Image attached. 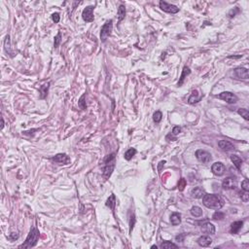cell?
Here are the masks:
<instances>
[{
  "instance_id": "6da1fadb",
  "label": "cell",
  "mask_w": 249,
  "mask_h": 249,
  "mask_svg": "<svg viewBox=\"0 0 249 249\" xmlns=\"http://www.w3.org/2000/svg\"><path fill=\"white\" fill-rule=\"evenodd\" d=\"M202 203L207 208L215 209V210H219L224 206L223 198L220 196L214 195V194H205L202 197Z\"/></svg>"
},
{
  "instance_id": "7a4b0ae2",
  "label": "cell",
  "mask_w": 249,
  "mask_h": 249,
  "mask_svg": "<svg viewBox=\"0 0 249 249\" xmlns=\"http://www.w3.org/2000/svg\"><path fill=\"white\" fill-rule=\"evenodd\" d=\"M104 166L102 167V174L105 179H108L115 168L116 165V153H112L110 155L106 156L103 160Z\"/></svg>"
},
{
  "instance_id": "3957f363",
  "label": "cell",
  "mask_w": 249,
  "mask_h": 249,
  "mask_svg": "<svg viewBox=\"0 0 249 249\" xmlns=\"http://www.w3.org/2000/svg\"><path fill=\"white\" fill-rule=\"evenodd\" d=\"M39 236H40V233H39V231L37 230V228L32 227L30 229V232H29L26 241H24L23 244L19 245V248H31V247H34L37 244Z\"/></svg>"
},
{
  "instance_id": "277c9868",
  "label": "cell",
  "mask_w": 249,
  "mask_h": 249,
  "mask_svg": "<svg viewBox=\"0 0 249 249\" xmlns=\"http://www.w3.org/2000/svg\"><path fill=\"white\" fill-rule=\"evenodd\" d=\"M113 30V21L112 19H109L106 21V23L103 24L100 30V40L101 42H105L108 37L111 35Z\"/></svg>"
},
{
  "instance_id": "5b68a950",
  "label": "cell",
  "mask_w": 249,
  "mask_h": 249,
  "mask_svg": "<svg viewBox=\"0 0 249 249\" xmlns=\"http://www.w3.org/2000/svg\"><path fill=\"white\" fill-rule=\"evenodd\" d=\"M217 97H219L220 99H222V100L226 101L227 103H230V104H235L238 100V97L235 93H233L231 92H223L220 94H218Z\"/></svg>"
},
{
  "instance_id": "8992f818",
  "label": "cell",
  "mask_w": 249,
  "mask_h": 249,
  "mask_svg": "<svg viewBox=\"0 0 249 249\" xmlns=\"http://www.w3.org/2000/svg\"><path fill=\"white\" fill-rule=\"evenodd\" d=\"M195 155H196V158L198 159V160L203 163H207L212 160L210 153H208L207 151H205V150H201V149L196 151Z\"/></svg>"
},
{
  "instance_id": "52a82bcc",
  "label": "cell",
  "mask_w": 249,
  "mask_h": 249,
  "mask_svg": "<svg viewBox=\"0 0 249 249\" xmlns=\"http://www.w3.org/2000/svg\"><path fill=\"white\" fill-rule=\"evenodd\" d=\"M51 161L58 163V165H68V163H70V158H69L66 154L59 153V154H57L54 157L51 158Z\"/></svg>"
},
{
  "instance_id": "ba28073f",
  "label": "cell",
  "mask_w": 249,
  "mask_h": 249,
  "mask_svg": "<svg viewBox=\"0 0 249 249\" xmlns=\"http://www.w3.org/2000/svg\"><path fill=\"white\" fill-rule=\"evenodd\" d=\"M160 8L163 12L168 14H176L179 12V8L173 4H169L166 1H160Z\"/></svg>"
},
{
  "instance_id": "9c48e42d",
  "label": "cell",
  "mask_w": 249,
  "mask_h": 249,
  "mask_svg": "<svg viewBox=\"0 0 249 249\" xmlns=\"http://www.w3.org/2000/svg\"><path fill=\"white\" fill-rule=\"evenodd\" d=\"M93 6H88L86 7L82 12V18L85 22L87 23H92L94 21V16H93Z\"/></svg>"
},
{
  "instance_id": "30bf717a",
  "label": "cell",
  "mask_w": 249,
  "mask_h": 249,
  "mask_svg": "<svg viewBox=\"0 0 249 249\" xmlns=\"http://www.w3.org/2000/svg\"><path fill=\"white\" fill-rule=\"evenodd\" d=\"M237 186V179L233 177H227L226 179H224L222 183V187L225 190H233V189H236Z\"/></svg>"
},
{
  "instance_id": "8fae6325",
  "label": "cell",
  "mask_w": 249,
  "mask_h": 249,
  "mask_svg": "<svg viewBox=\"0 0 249 249\" xmlns=\"http://www.w3.org/2000/svg\"><path fill=\"white\" fill-rule=\"evenodd\" d=\"M211 171L213 172V174H215L217 176H222L224 173L226 171V167L225 166L223 165L222 163L220 162H216L214 163L212 167H211Z\"/></svg>"
},
{
  "instance_id": "7c38bea8",
  "label": "cell",
  "mask_w": 249,
  "mask_h": 249,
  "mask_svg": "<svg viewBox=\"0 0 249 249\" xmlns=\"http://www.w3.org/2000/svg\"><path fill=\"white\" fill-rule=\"evenodd\" d=\"M201 229H202V233H206V235H208V236L215 235V227H214L213 224L209 223V222L203 223L202 225V227H201Z\"/></svg>"
},
{
  "instance_id": "4fadbf2b",
  "label": "cell",
  "mask_w": 249,
  "mask_h": 249,
  "mask_svg": "<svg viewBox=\"0 0 249 249\" xmlns=\"http://www.w3.org/2000/svg\"><path fill=\"white\" fill-rule=\"evenodd\" d=\"M218 145L223 151H226V152L235 150V146H233L230 141H227V140H220L218 142Z\"/></svg>"
},
{
  "instance_id": "5bb4252c",
  "label": "cell",
  "mask_w": 249,
  "mask_h": 249,
  "mask_svg": "<svg viewBox=\"0 0 249 249\" xmlns=\"http://www.w3.org/2000/svg\"><path fill=\"white\" fill-rule=\"evenodd\" d=\"M233 72H235L236 76H237V78H240V79H248V78H249L248 70H247L246 68L237 67V68L235 69V70H233Z\"/></svg>"
},
{
  "instance_id": "9a60e30c",
  "label": "cell",
  "mask_w": 249,
  "mask_h": 249,
  "mask_svg": "<svg viewBox=\"0 0 249 249\" xmlns=\"http://www.w3.org/2000/svg\"><path fill=\"white\" fill-rule=\"evenodd\" d=\"M202 96H203V94H200L197 89H195V91H193L190 97H189L188 103L189 104H195V103H197L198 101H201V99L202 98Z\"/></svg>"
},
{
  "instance_id": "2e32d148",
  "label": "cell",
  "mask_w": 249,
  "mask_h": 249,
  "mask_svg": "<svg viewBox=\"0 0 249 249\" xmlns=\"http://www.w3.org/2000/svg\"><path fill=\"white\" fill-rule=\"evenodd\" d=\"M211 243H212V240L208 235L207 236H202L198 240V244L200 246H202V247H207V246L210 245Z\"/></svg>"
},
{
  "instance_id": "e0dca14e",
  "label": "cell",
  "mask_w": 249,
  "mask_h": 249,
  "mask_svg": "<svg viewBox=\"0 0 249 249\" xmlns=\"http://www.w3.org/2000/svg\"><path fill=\"white\" fill-rule=\"evenodd\" d=\"M243 226V221H236L231 224V229H230V232L233 235H235V233H237L238 232L240 231V229L242 228Z\"/></svg>"
},
{
  "instance_id": "ac0fdd59",
  "label": "cell",
  "mask_w": 249,
  "mask_h": 249,
  "mask_svg": "<svg viewBox=\"0 0 249 249\" xmlns=\"http://www.w3.org/2000/svg\"><path fill=\"white\" fill-rule=\"evenodd\" d=\"M192 197L193 198H202L203 196L205 195V190L202 188V187H196V188H194L192 192Z\"/></svg>"
},
{
  "instance_id": "d6986e66",
  "label": "cell",
  "mask_w": 249,
  "mask_h": 249,
  "mask_svg": "<svg viewBox=\"0 0 249 249\" xmlns=\"http://www.w3.org/2000/svg\"><path fill=\"white\" fill-rule=\"evenodd\" d=\"M191 74V69L189 68L188 66H184L183 67V70H182V74H181V77H180V80H179L178 84H177V86L178 87H181L183 83H184V80H185V78L188 76V75H190Z\"/></svg>"
},
{
  "instance_id": "ffe728a7",
  "label": "cell",
  "mask_w": 249,
  "mask_h": 249,
  "mask_svg": "<svg viewBox=\"0 0 249 249\" xmlns=\"http://www.w3.org/2000/svg\"><path fill=\"white\" fill-rule=\"evenodd\" d=\"M170 222L173 226H177L181 223V214L178 212H173L170 215Z\"/></svg>"
},
{
  "instance_id": "44dd1931",
  "label": "cell",
  "mask_w": 249,
  "mask_h": 249,
  "mask_svg": "<svg viewBox=\"0 0 249 249\" xmlns=\"http://www.w3.org/2000/svg\"><path fill=\"white\" fill-rule=\"evenodd\" d=\"M231 160L233 163L235 167L238 169V170H240V169H241V165H242V160H241V159L238 157V156H237V155H232L231 156Z\"/></svg>"
},
{
  "instance_id": "7402d4cb",
  "label": "cell",
  "mask_w": 249,
  "mask_h": 249,
  "mask_svg": "<svg viewBox=\"0 0 249 249\" xmlns=\"http://www.w3.org/2000/svg\"><path fill=\"white\" fill-rule=\"evenodd\" d=\"M115 205H116V197L114 194H112V195L108 198V200L106 202V206H108L109 208H111L112 210L114 211L115 210Z\"/></svg>"
},
{
  "instance_id": "603a6c76",
  "label": "cell",
  "mask_w": 249,
  "mask_h": 249,
  "mask_svg": "<svg viewBox=\"0 0 249 249\" xmlns=\"http://www.w3.org/2000/svg\"><path fill=\"white\" fill-rule=\"evenodd\" d=\"M135 154H136V150L134 148H129L128 150L124 153V158L126 159L127 161H131L132 159L133 158V156H135Z\"/></svg>"
},
{
  "instance_id": "cb8c5ba5",
  "label": "cell",
  "mask_w": 249,
  "mask_h": 249,
  "mask_svg": "<svg viewBox=\"0 0 249 249\" xmlns=\"http://www.w3.org/2000/svg\"><path fill=\"white\" fill-rule=\"evenodd\" d=\"M192 216L194 217H201L202 215V209L198 206H193L190 210Z\"/></svg>"
},
{
  "instance_id": "d4e9b609",
  "label": "cell",
  "mask_w": 249,
  "mask_h": 249,
  "mask_svg": "<svg viewBox=\"0 0 249 249\" xmlns=\"http://www.w3.org/2000/svg\"><path fill=\"white\" fill-rule=\"evenodd\" d=\"M126 17V7L124 6V5H120V7L118 9V19H119V22L123 21Z\"/></svg>"
},
{
  "instance_id": "484cf974",
  "label": "cell",
  "mask_w": 249,
  "mask_h": 249,
  "mask_svg": "<svg viewBox=\"0 0 249 249\" xmlns=\"http://www.w3.org/2000/svg\"><path fill=\"white\" fill-rule=\"evenodd\" d=\"M49 87H50V82L47 83V84H45V85H43V86H41V88H40V93H41L40 98H45V97L47 96Z\"/></svg>"
},
{
  "instance_id": "4316f807",
  "label": "cell",
  "mask_w": 249,
  "mask_h": 249,
  "mask_svg": "<svg viewBox=\"0 0 249 249\" xmlns=\"http://www.w3.org/2000/svg\"><path fill=\"white\" fill-rule=\"evenodd\" d=\"M4 46H5V51H6V53L9 54L11 57H14V54H13V52H11V48H10V36L9 35H7L6 38H5Z\"/></svg>"
},
{
  "instance_id": "83f0119b",
  "label": "cell",
  "mask_w": 249,
  "mask_h": 249,
  "mask_svg": "<svg viewBox=\"0 0 249 249\" xmlns=\"http://www.w3.org/2000/svg\"><path fill=\"white\" fill-rule=\"evenodd\" d=\"M237 113H238V115H240L244 120L248 121L249 120V112L247 109L245 108H240L237 110Z\"/></svg>"
},
{
  "instance_id": "f1b7e54d",
  "label": "cell",
  "mask_w": 249,
  "mask_h": 249,
  "mask_svg": "<svg viewBox=\"0 0 249 249\" xmlns=\"http://www.w3.org/2000/svg\"><path fill=\"white\" fill-rule=\"evenodd\" d=\"M160 247L165 248V249H169V248H177L178 245L175 244V243H172L171 241H163Z\"/></svg>"
},
{
  "instance_id": "f546056e",
  "label": "cell",
  "mask_w": 249,
  "mask_h": 249,
  "mask_svg": "<svg viewBox=\"0 0 249 249\" xmlns=\"http://www.w3.org/2000/svg\"><path fill=\"white\" fill-rule=\"evenodd\" d=\"M162 118H163L162 112L161 111H156L153 115V121L155 122L156 124H158V123H160L162 121Z\"/></svg>"
},
{
  "instance_id": "4dcf8cb0",
  "label": "cell",
  "mask_w": 249,
  "mask_h": 249,
  "mask_svg": "<svg viewBox=\"0 0 249 249\" xmlns=\"http://www.w3.org/2000/svg\"><path fill=\"white\" fill-rule=\"evenodd\" d=\"M212 218L214 219V220H223V219L225 218V214H224L223 212H220V211H216L213 214Z\"/></svg>"
},
{
  "instance_id": "1f68e13d",
  "label": "cell",
  "mask_w": 249,
  "mask_h": 249,
  "mask_svg": "<svg viewBox=\"0 0 249 249\" xmlns=\"http://www.w3.org/2000/svg\"><path fill=\"white\" fill-rule=\"evenodd\" d=\"M61 42V33L58 32V35L54 37V48H58L59 46V44Z\"/></svg>"
},
{
  "instance_id": "d6a6232c",
  "label": "cell",
  "mask_w": 249,
  "mask_h": 249,
  "mask_svg": "<svg viewBox=\"0 0 249 249\" xmlns=\"http://www.w3.org/2000/svg\"><path fill=\"white\" fill-rule=\"evenodd\" d=\"M241 189L244 192L249 191V181H248V179H244V180L241 182Z\"/></svg>"
},
{
  "instance_id": "836d02e7",
  "label": "cell",
  "mask_w": 249,
  "mask_h": 249,
  "mask_svg": "<svg viewBox=\"0 0 249 249\" xmlns=\"http://www.w3.org/2000/svg\"><path fill=\"white\" fill-rule=\"evenodd\" d=\"M186 180L184 178H181L180 180H179V183H178V189H179V191H183L184 189H185L186 187Z\"/></svg>"
},
{
  "instance_id": "e575fe53",
  "label": "cell",
  "mask_w": 249,
  "mask_h": 249,
  "mask_svg": "<svg viewBox=\"0 0 249 249\" xmlns=\"http://www.w3.org/2000/svg\"><path fill=\"white\" fill-rule=\"evenodd\" d=\"M240 198H241V200L244 202H247L248 200H249L248 192H242V193H240Z\"/></svg>"
},
{
  "instance_id": "d590c367",
  "label": "cell",
  "mask_w": 249,
  "mask_h": 249,
  "mask_svg": "<svg viewBox=\"0 0 249 249\" xmlns=\"http://www.w3.org/2000/svg\"><path fill=\"white\" fill-rule=\"evenodd\" d=\"M52 19L54 23H58L59 22V19H61V17H59V14L58 13H54L52 15Z\"/></svg>"
},
{
  "instance_id": "8d00e7d4",
  "label": "cell",
  "mask_w": 249,
  "mask_h": 249,
  "mask_svg": "<svg viewBox=\"0 0 249 249\" xmlns=\"http://www.w3.org/2000/svg\"><path fill=\"white\" fill-rule=\"evenodd\" d=\"M84 98H85V94H83V96H81V98H80V101H79V106L81 107V109H86V107H87V105L86 104L84 103Z\"/></svg>"
},
{
  "instance_id": "74e56055",
  "label": "cell",
  "mask_w": 249,
  "mask_h": 249,
  "mask_svg": "<svg viewBox=\"0 0 249 249\" xmlns=\"http://www.w3.org/2000/svg\"><path fill=\"white\" fill-rule=\"evenodd\" d=\"M181 132V128L180 127H174L173 129H172V134L173 135H177Z\"/></svg>"
},
{
  "instance_id": "f35d334b",
  "label": "cell",
  "mask_w": 249,
  "mask_h": 249,
  "mask_svg": "<svg viewBox=\"0 0 249 249\" xmlns=\"http://www.w3.org/2000/svg\"><path fill=\"white\" fill-rule=\"evenodd\" d=\"M18 238H19V233H12L9 237L10 240H18Z\"/></svg>"
},
{
  "instance_id": "ab89813d",
  "label": "cell",
  "mask_w": 249,
  "mask_h": 249,
  "mask_svg": "<svg viewBox=\"0 0 249 249\" xmlns=\"http://www.w3.org/2000/svg\"><path fill=\"white\" fill-rule=\"evenodd\" d=\"M184 237H185V233H182V235H179V236H177V237H175V240H176L177 241H180V242H182V241L184 240Z\"/></svg>"
},
{
  "instance_id": "60d3db41",
  "label": "cell",
  "mask_w": 249,
  "mask_h": 249,
  "mask_svg": "<svg viewBox=\"0 0 249 249\" xmlns=\"http://www.w3.org/2000/svg\"><path fill=\"white\" fill-rule=\"evenodd\" d=\"M1 120H2V124H1V129H2V128H4V119L2 118V119H1Z\"/></svg>"
},
{
  "instance_id": "b9f144b4",
  "label": "cell",
  "mask_w": 249,
  "mask_h": 249,
  "mask_svg": "<svg viewBox=\"0 0 249 249\" xmlns=\"http://www.w3.org/2000/svg\"><path fill=\"white\" fill-rule=\"evenodd\" d=\"M151 248H152V249H155V248L157 249V248H158V246H157V245H153V246H152Z\"/></svg>"
}]
</instances>
